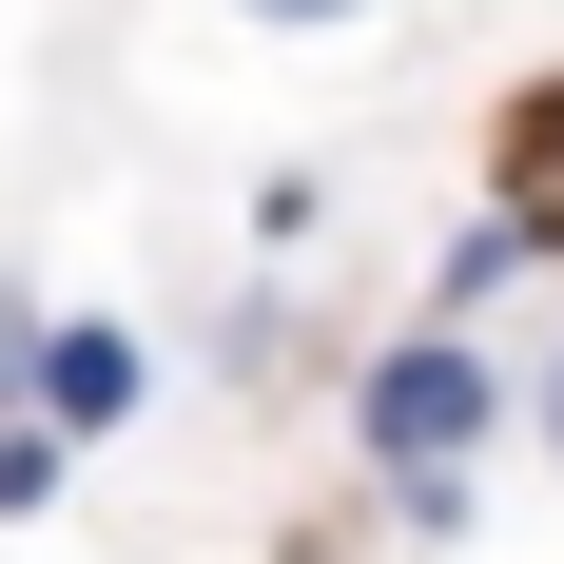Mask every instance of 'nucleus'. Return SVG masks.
Here are the masks:
<instances>
[{"label": "nucleus", "mask_w": 564, "mask_h": 564, "mask_svg": "<svg viewBox=\"0 0 564 564\" xmlns=\"http://www.w3.org/2000/svg\"><path fill=\"white\" fill-rule=\"evenodd\" d=\"M234 20H292V40H332V20H370V0H234Z\"/></svg>", "instance_id": "0eeeda50"}, {"label": "nucleus", "mask_w": 564, "mask_h": 564, "mask_svg": "<svg viewBox=\"0 0 564 564\" xmlns=\"http://www.w3.org/2000/svg\"><path fill=\"white\" fill-rule=\"evenodd\" d=\"M507 195H545V215H564V78H525V98H507Z\"/></svg>", "instance_id": "20e7f679"}, {"label": "nucleus", "mask_w": 564, "mask_h": 564, "mask_svg": "<svg viewBox=\"0 0 564 564\" xmlns=\"http://www.w3.org/2000/svg\"><path fill=\"white\" fill-rule=\"evenodd\" d=\"M545 253H564V215H545V195H487V215L429 253V332H487V292H525Z\"/></svg>", "instance_id": "7ed1b4c3"}, {"label": "nucleus", "mask_w": 564, "mask_h": 564, "mask_svg": "<svg viewBox=\"0 0 564 564\" xmlns=\"http://www.w3.org/2000/svg\"><path fill=\"white\" fill-rule=\"evenodd\" d=\"M58 467H78V448H58L40 409H0V525H40V507H58Z\"/></svg>", "instance_id": "39448f33"}, {"label": "nucleus", "mask_w": 564, "mask_h": 564, "mask_svg": "<svg viewBox=\"0 0 564 564\" xmlns=\"http://www.w3.org/2000/svg\"><path fill=\"white\" fill-rule=\"evenodd\" d=\"M525 429V390L487 370V332H390L370 370H350V467L390 487V467H487Z\"/></svg>", "instance_id": "f257e3e1"}, {"label": "nucleus", "mask_w": 564, "mask_h": 564, "mask_svg": "<svg viewBox=\"0 0 564 564\" xmlns=\"http://www.w3.org/2000/svg\"><path fill=\"white\" fill-rule=\"evenodd\" d=\"M20 332H40V312H20V273H0V409H20Z\"/></svg>", "instance_id": "6e6552de"}, {"label": "nucleus", "mask_w": 564, "mask_h": 564, "mask_svg": "<svg viewBox=\"0 0 564 564\" xmlns=\"http://www.w3.org/2000/svg\"><path fill=\"white\" fill-rule=\"evenodd\" d=\"M20 409H40L58 448H78V429H137V332H117V312H40V332H20Z\"/></svg>", "instance_id": "f03ea898"}, {"label": "nucleus", "mask_w": 564, "mask_h": 564, "mask_svg": "<svg viewBox=\"0 0 564 564\" xmlns=\"http://www.w3.org/2000/svg\"><path fill=\"white\" fill-rule=\"evenodd\" d=\"M467 507H487V467H390V525H409V545H467Z\"/></svg>", "instance_id": "423d86ee"}, {"label": "nucleus", "mask_w": 564, "mask_h": 564, "mask_svg": "<svg viewBox=\"0 0 564 564\" xmlns=\"http://www.w3.org/2000/svg\"><path fill=\"white\" fill-rule=\"evenodd\" d=\"M525 429H545V448H564V350H545V390H525Z\"/></svg>", "instance_id": "1a4fd4ad"}]
</instances>
